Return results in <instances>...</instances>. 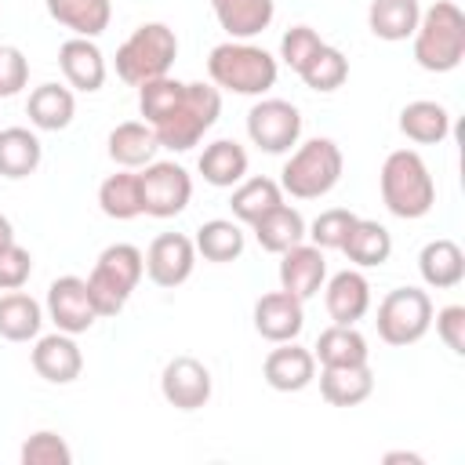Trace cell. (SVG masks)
Returning a JSON list of instances; mask_svg holds the SVG:
<instances>
[{
	"label": "cell",
	"mask_w": 465,
	"mask_h": 465,
	"mask_svg": "<svg viewBox=\"0 0 465 465\" xmlns=\"http://www.w3.org/2000/svg\"><path fill=\"white\" fill-rule=\"evenodd\" d=\"M396 124H400V134L411 138L414 145H440L450 134V113L443 102H432V98L407 102Z\"/></svg>",
	"instance_id": "obj_24"
},
{
	"label": "cell",
	"mask_w": 465,
	"mask_h": 465,
	"mask_svg": "<svg viewBox=\"0 0 465 465\" xmlns=\"http://www.w3.org/2000/svg\"><path fill=\"white\" fill-rule=\"evenodd\" d=\"M211 371L196 356H174L160 374V392L174 411H200L211 400Z\"/></svg>",
	"instance_id": "obj_13"
},
{
	"label": "cell",
	"mask_w": 465,
	"mask_h": 465,
	"mask_svg": "<svg viewBox=\"0 0 465 465\" xmlns=\"http://www.w3.org/2000/svg\"><path fill=\"white\" fill-rule=\"evenodd\" d=\"M418 18H421L418 0H371L367 7V29L385 44L411 40L418 29Z\"/></svg>",
	"instance_id": "obj_30"
},
{
	"label": "cell",
	"mask_w": 465,
	"mask_h": 465,
	"mask_svg": "<svg viewBox=\"0 0 465 465\" xmlns=\"http://www.w3.org/2000/svg\"><path fill=\"white\" fill-rule=\"evenodd\" d=\"M47 4V15L65 25L73 36H102L113 22V4L109 0H44Z\"/></svg>",
	"instance_id": "obj_28"
},
{
	"label": "cell",
	"mask_w": 465,
	"mask_h": 465,
	"mask_svg": "<svg viewBox=\"0 0 465 465\" xmlns=\"http://www.w3.org/2000/svg\"><path fill=\"white\" fill-rule=\"evenodd\" d=\"M312 356L320 367H352V363H367L371 349H367V338L352 323H331L327 331H320Z\"/></svg>",
	"instance_id": "obj_29"
},
{
	"label": "cell",
	"mask_w": 465,
	"mask_h": 465,
	"mask_svg": "<svg viewBox=\"0 0 465 465\" xmlns=\"http://www.w3.org/2000/svg\"><path fill=\"white\" fill-rule=\"evenodd\" d=\"M432 320H436L440 341L454 356H465V305H443L440 312H432Z\"/></svg>",
	"instance_id": "obj_44"
},
{
	"label": "cell",
	"mask_w": 465,
	"mask_h": 465,
	"mask_svg": "<svg viewBox=\"0 0 465 465\" xmlns=\"http://www.w3.org/2000/svg\"><path fill=\"white\" fill-rule=\"evenodd\" d=\"M254 240L262 251L269 254H283L287 247L302 243L305 240V218L298 207H287V203H276L269 214H262L254 225H251Z\"/></svg>",
	"instance_id": "obj_31"
},
{
	"label": "cell",
	"mask_w": 465,
	"mask_h": 465,
	"mask_svg": "<svg viewBox=\"0 0 465 465\" xmlns=\"http://www.w3.org/2000/svg\"><path fill=\"white\" fill-rule=\"evenodd\" d=\"M207 76L218 91H232V94H265L269 87H276L280 76V62L251 44V40H225L218 47H211L207 54Z\"/></svg>",
	"instance_id": "obj_1"
},
{
	"label": "cell",
	"mask_w": 465,
	"mask_h": 465,
	"mask_svg": "<svg viewBox=\"0 0 465 465\" xmlns=\"http://www.w3.org/2000/svg\"><path fill=\"white\" fill-rule=\"evenodd\" d=\"M356 218L360 214H352L349 207H327V211H320L312 218V225H305V236L320 251H341V243H345V236H349Z\"/></svg>",
	"instance_id": "obj_39"
},
{
	"label": "cell",
	"mask_w": 465,
	"mask_h": 465,
	"mask_svg": "<svg viewBox=\"0 0 465 465\" xmlns=\"http://www.w3.org/2000/svg\"><path fill=\"white\" fill-rule=\"evenodd\" d=\"M11 243H15V225H11L7 214H0V251L11 247Z\"/></svg>",
	"instance_id": "obj_46"
},
{
	"label": "cell",
	"mask_w": 465,
	"mask_h": 465,
	"mask_svg": "<svg viewBox=\"0 0 465 465\" xmlns=\"http://www.w3.org/2000/svg\"><path fill=\"white\" fill-rule=\"evenodd\" d=\"M29 84V58L15 44H0V98H15Z\"/></svg>",
	"instance_id": "obj_43"
},
{
	"label": "cell",
	"mask_w": 465,
	"mask_h": 465,
	"mask_svg": "<svg viewBox=\"0 0 465 465\" xmlns=\"http://www.w3.org/2000/svg\"><path fill=\"white\" fill-rule=\"evenodd\" d=\"M371 392H374V371H371V363L320 367V396L331 407H356Z\"/></svg>",
	"instance_id": "obj_26"
},
{
	"label": "cell",
	"mask_w": 465,
	"mask_h": 465,
	"mask_svg": "<svg viewBox=\"0 0 465 465\" xmlns=\"http://www.w3.org/2000/svg\"><path fill=\"white\" fill-rule=\"evenodd\" d=\"M33 276V254L22 243L0 251V291H22Z\"/></svg>",
	"instance_id": "obj_42"
},
{
	"label": "cell",
	"mask_w": 465,
	"mask_h": 465,
	"mask_svg": "<svg viewBox=\"0 0 465 465\" xmlns=\"http://www.w3.org/2000/svg\"><path fill=\"white\" fill-rule=\"evenodd\" d=\"M193 269H196V243L185 232H160L145 251V276L163 291L182 287L193 276Z\"/></svg>",
	"instance_id": "obj_12"
},
{
	"label": "cell",
	"mask_w": 465,
	"mask_h": 465,
	"mask_svg": "<svg viewBox=\"0 0 465 465\" xmlns=\"http://www.w3.org/2000/svg\"><path fill=\"white\" fill-rule=\"evenodd\" d=\"M58 69L65 76V84L73 91H84V94H94L102 91L105 84V54L94 40L87 36H69L62 47H58Z\"/></svg>",
	"instance_id": "obj_17"
},
{
	"label": "cell",
	"mask_w": 465,
	"mask_h": 465,
	"mask_svg": "<svg viewBox=\"0 0 465 465\" xmlns=\"http://www.w3.org/2000/svg\"><path fill=\"white\" fill-rule=\"evenodd\" d=\"M218 116H222V91L214 84L193 80V84H185L178 105L153 131H156L160 149L185 153V149L200 145V138L218 124Z\"/></svg>",
	"instance_id": "obj_4"
},
{
	"label": "cell",
	"mask_w": 465,
	"mask_h": 465,
	"mask_svg": "<svg viewBox=\"0 0 465 465\" xmlns=\"http://www.w3.org/2000/svg\"><path fill=\"white\" fill-rule=\"evenodd\" d=\"M29 360H33V371L51 385H69L84 371V352L73 341V334H65V331H54V334H44V338L36 334V345H33Z\"/></svg>",
	"instance_id": "obj_15"
},
{
	"label": "cell",
	"mask_w": 465,
	"mask_h": 465,
	"mask_svg": "<svg viewBox=\"0 0 465 465\" xmlns=\"http://www.w3.org/2000/svg\"><path fill=\"white\" fill-rule=\"evenodd\" d=\"M418 272L425 280V287H436V291H450L465 280V254L454 240H429L421 251H418Z\"/></svg>",
	"instance_id": "obj_25"
},
{
	"label": "cell",
	"mask_w": 465,
	"mask_h": 465,
	"mask_svg": "<svg viewBox=\"0 0 465 465\" xmlns=\"http://www.w3.org/2000/svg\"><path fill=\"white\" fill-rule=\"evenodd\" d=\"M341 254L356 269H378L392 254V232L374 218H356L349 236H345V243H341Z\"/></svg>",
	"instance_id": "obj_27"
},
{
	"label": "cell",
	"mask_w": 465,
	"mask_h": 465,
	"mask_svg": "<svg viewBox=\"0 0 465 465\" xmlns=\"http://www.w3.org/2000/svg\"><path fill=\"white\" fill-rule=\"evenodd\" d=\"M381 461H385V465H396V461H407V465H421L425 458H421V454H411V450H389Z\"/></svg>",
	"instance_id": "obj_45"
},
{
	"label": "cell",
	"mask_w": 465,
	"mask_h": 465,
	"mask_svg": "<svg viewBox=\"0 0 465 465\" xmlns=\"http://www.w3.org/2000/svg\"><path fill=\"white\" fill-rule=\"evenodd\" d=\"M98 207L105 218L113 222H131L142 214V189H138V174L120 167L116 174H109L98 185Z\"/></svg>",
	"instance_id": "obj_36"
},
{
	"label": "cell",
	"mask_w": 465,
	"mask_h": 465,
	"mask_svg": "<svg viewBox=\"0 0 465 465\" xmlns=\"http://www.w3.org/2000/svg\"><path fill=\"white\" fill-rule=\"evenodd\" d=\"M276 203H283V189L280 182L272 178H243L232 185V196H229V207H232V218L243 222V225H254L262 214H269Z\"/></svg>",
	"instance_id": "obj_34"
},
{
	"label": "cell",
	"mask_w": 465,
	"mask_h": 465,
	"mask_svg": "<svg viewBox=\"0 0 465 465\" xmlns=\"http://www.w3.org/2000/svg\"><path fill=\"white\" fill-rule=\"evenodd\" d=\"M305 302L287 291H269L254 302V331L265 341H294L305 327Z\"/></svg>",
	"instance_id": "obj_16"
},
{
	"label": "cell",
	"mask_w": 465,
	"mask_h": 465,
	"mask_svg": "<svg viewBox=\"0 0 465 465\" xmlns=\"http://www.w3.org/2000/svg\"><path fill=\"white\" fill-rule=\"evenodd\" d=\"M323 305H327V316L331 323H360L371 309V283L360 269H341L327 280V291H323Z\"/></svg>",
	"instance_id": "obj_19"
},
{
	"label": "cell",
	"mask_w": 465,
	"mask_h": 465,
	"mask_svg": "<svg viewBox=\"0 0 465 465\" xmlns=\"http://www.w3.org/2000/svg\"><path fill=\"white\" fill-rule=\"evenodd\" d=\"M323 40H320V33L312 29V25H291L287 33H283V40H280V58H283V65L287 69H302L309 58H312V51L320 47Z\"/></svg>",
	"instance_id": "obj_41"
},
{
	"label": "cell",
	"mask_w": 465,
	"mask_h": 465,
	"mask_svg": "<svg viewBox=\"0 0 465 465\" xmlns=\"http://www.w3.org/2000/svg\"><path fill=\"white\" fill-rule=\"evenodd\" d=\"M247 149L232 138H214L211 145H203L200 160H196V171L203 174L207 185L214 189H232L236 182L247 178Z\"/></svg>",
	"instance_id": "obj_22"
},
{
	"label": "cell",
	"mask_w": 465,
	"mask_h": 465,
	"mask_svg": "<svg viewBox=\"0 0 465 465\" xmlns=\"http://www.w3.org/2000/svg\"><path fill=\"white\" fill-rule=\"evenodd\" d=\"M247 138L262 149V153H291L302 138V113L298 105L283 102V98H262L251 105L247 113Z\"/></svg>",
	"instance_id": "obj_10"
},
{
	"label": "cell",
	"mask_w": 465,
	"mask_h": 465,
	"mask_svg": "<svg viewBox=\"0 0 465 465\" xmlns=\"http://www.w3.org/2000/svg\"><path fill=\"white\" fill-rule=\"evenodd\" d=\"M182 91H185V80H174L171 73H167V76H156V80L138 84V113L145 116V124H149V127H156V124H160L174 105H178Z\"/></svg>",
	"instance_id": "obj_38"
},
{
	"label": "cell",
	"mask_w": 465,
	"mask_h": 465,
	"mask_svg": "<svg viewBox=\"0 0 465 465\" xmlns=\"http://www.w3.org/2000/svg\"><path fill=\"white\" fill-rule=\"evenodd\" d=\"M145 276V254L134 243H109L87 272V294L98 316H116Z\"/></svg>",
	"instance_id": "obj_6"
},
{
	"label": "cell",
	"mask_w": 465,
	"mask_h": 465,
	"mask_svg": "<svg viewBox=\"0 0 465 465\" xmlns=\"http://www.w3.org/2000/svg\"><path fill=\"white\" fill-rule=\"evenodd\" d=\"M193 243H196V254H203V262L225 265V262H236L243 254L247 236H243L240 222H232V218H211V222H203L196 229V240Z\"/></svg>",
	"instance_id": "obj_35"
},
{
	"label": "cell",
	"mask_w": 465,
	"mask_h": 465,
	"mask_svg": "<svg viewBox=\"0 0 465 465\" xmlns=\"http://www.w3.org/2000/svg\"><path fill=\"white\" fill-rule=\"evenodd\" d=\"M18 458H22V465H69L73 461V450H69V443L58 432L40 429V432H33L22 443Z\"/></svg>",
	"instance_id": "obj_40"
},
{
	"label": "cell",
	"mask_w": 465,
	"mask_h": 465,
	"mask_svg": "<svg viewBox=\"0 0 465 465\" xmlns=\"http://www.w3.org/2000/svg\"><path fill=\"white\" fill-rule=\"evenodd\" d=\"M105 145H109V160L116 167H127V171H138V167L153 163V156L160 149L156 131L145 120H124V124H116L109 131Z\"/></svg>",
	"instance_id": "obj_20"
},
{
	"label": "cell",
	"mask_w": 465,
	"mask_h": 465,
	"mask_svg": "<svg viewBox=\"0 0 465 465\" xmlns=\"http://www.w3.org/2000/svg\"><path fill=\"white\" fill-rule=\"evenodd\" d=\"M44 327V305L25 291L0 294V338L7 341H33Z\"/></svg>",
	"instance_id": "obj_33"
},
{
	"label": "cell",
	"mask_w": 465,
	"mask_h": 465,
	"mask_svg": "<svg viewBox=\"0 0 465 465\" xmlns=\"http://www.w3.org/2000/svg\"><path fill=\"white\" fill-rule=\"evenodd\" d=\"M414 62L425 73H450L465 58V11L454 0H436L421 11L418 29L411 36Z\"/></svg>",
	"instance_id": "obj_3"
},
{
	"label": "cell",
	"mask_w": 465,
	"mask_h": 465,
	"mask_svg": "<svg viewBox=\"0 0 465 465\" xmlns=\"http://www.w3.org/2000/svg\"><path fill=\"white\" fill-rule=\"evenodd\" d=\"M323 280H327V258L316 243L302 240L280 254V291L309 302L312 294H320Z\"/></svg>",
	"instance_id": "obj_14"
},
{
	"label": "cell",
	"mask_w": 465,
	"mask_h": 465,
	"mask_svg": "<svg viewBox=\"0 0 465 465\" xmlns=\"http://www.w3.org/2000/svg\"><path fill=\"white\" fill-rule=\"evenodd\" d=\"M47 320L65 331V334H84L91 331L102 316L94 312V302L87 294V280L84 276H58L51 287H47Z\"/></svg>",
	"instance_id": "obj_11"
},
{
	"label": "cell",
	"mask_w": 465,
	"mask_h": 465,
	"mask_svg": "<svg viewBox=\"0 0 465 465\" xmlns=\"http://www.w3.org/2000/svg\"><path fill=\"white\" fill-rule=\"evenodd\" d=\"M345 156L334 138H309L302 142L280 171V189L294 200H320L341 182Z\"/></svg>",
	"instance_id": "obj_5"
},
{
	"label": "cell",
	"mask_w": 465,
	"mask_h": 465,
	"mask_svg": "<svg viewBox=\"0 0 465 465\" xmlns=\"http://www.w3.org/2000/svg\"><path fill=\"white\" fill-rule=\"evenodd\" d=\"M142 189V214L149 218H174L193 200V178L174 160H153L138 171Z\"/></svg>",
	"instance_id": "obj_9"
},
{
	"label": "cell",
	"mask_w": 465,
	"mask_h": 465,
	"mask_svg": "<svg viewBox=\"0 0 465 465\" xmlns=\"http://www.w3.org/2000/svg\"><path fill=\"white\" fill-rule=\"evenodd\" d=\"M262 378L276 392H302L316 378V356L312 349H302L294 341H276V349L262 363Z\"/></svg>",
	"instance_id": "obj_18"
},
{
	"label": "cell",
	"mask_w": 465,
	"mask_h": 465,
	"mask_svg": "<svg viewBox=\"0 0 465 465\" xmlns=\"http://www.w3.org/2000/svg\"><path fill=\"white\" fill-rule=\"evenodd\" d=\"M44 160V145L29 127H4L0 131V178H29Z\"/></svg>",
	"instance_id": "obj_32"
},
{
	"label": "cell",
	"mask_w": 465,
	"mask_h": 465,
	"mask_svg": "<svg viewBox=\"0 0 465 465\" xmlns=\"http://www.w3.org/2000/svg\"><path fill=\"white\" fill-rule=\"evenodd\" d=\"M432 312V298L421 287H396L378 302V338L392 349H407L429 334Z\"/></svg>",
	"instance_id": "obj_8"
},
{
	"label": "cell",
	"mask_w": 465,
	"mask_h": 465,
	"mask_svg": "<svg viewBox=\"0 0 465 465\" xmlns=\"http://www.w3.org/2000/svg\"><path fill=\"white\" fill-rule=\"evenodd\" d=\"M378 189H381V203L389 207V214L403 222L425 218L436 203V182L429 174V163L414 149H392L385 156Z\"/></svg>",
	"instance_id": "obj_2"
},
{
	"label": "cell",
	"mask_w": 465,
	"mask_h": 465,
	"mask_svg": "<svg viewBox=\"0 0 465 465\" xmlns=\"http://www.w3.org/2000/svg\"><path fill=\"white\" fill-rule=\"evenodd\" d=\"M178 58V36L167 22H142L120 47H116V76L131 87L167 76Z\"/></svg>",
	"instance_id": "obj_7"
},
{
	"label": "cell",
	"mask_w": 465,
	"mask_h": 465,
	"mask_svg": "<svg viewBox=\"0 0 465 465\" xmlns=\"http://www.w3.org/2000/svg\"><path fill=\"white\" fill-rule=\"evenodd\" d=\"M25 116L36 131H65L76 116V98L69 84H40L29 91Z\"/></svg>",
	"instance_id": "obj_21"
},
{
	"label": "cell",
	"mask_w": 465,
	"mask_h": 465,
	"mask_svg": "<svg viewBox=\"0 0 465 465\" xmlns=\"http://www.w3.org/2000/svg\"><path fill=\"white\" fill-rule=\"evenodd\" d=\"M211 11L218 25L229 33V40H251L262 29H269L276 0H211Z\"/></svg>",
	"instance_id": "obj_23"
},
{
	"label": "cell",
	"mask_w": 465,
	"mask_h": 465,
	"mask_svg": "<svg viewBox=\"0 0 465 465\" xmlns=\"http://www.w3.org/2000/svg\"><path fill=\"white\" fill-rule=\"evenodd\" d=\"M298 76H302V84H305L309 91H320V94L338 91V87L349 80V58H345L338 47L320 44V47L312 51V58L298 69Z\"/></svg>",
	"instance_id": "obj_37"
}]
</instances>
